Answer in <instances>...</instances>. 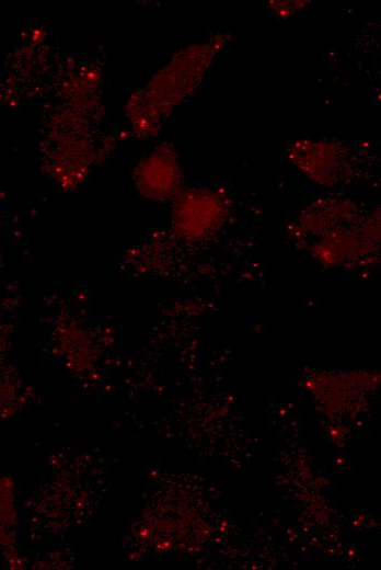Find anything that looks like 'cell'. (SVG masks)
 <instances>
[{"label": "cell", "mask_w": 381, "mask_h": 570, "mask_svg": "<svg viewBox=\"0 0 381 570\" xmlns=\"http://www.w3.org/2000/svg\"><path fill=\"white\" fill-rule=\"evenodd\" d=\"M290 232L325 266L354 267L379 249V214L362 216L350 201L319 198L308 205Z\"/></svg>", "instance_id": "obj_1"}, {"label": "cell", "mask_w": 381, "mask_h": 570, "mask_svg": "<svg viewBox=\"0 0 381 570\" xmlns=\"http://www.w3.org/2000/svg\"><path fill=\"white\" fill-rule=\"evenodd\" d=\"M180 206V231L193 240H201L219 231L229 213L227 197L211 191L187 196Z\"/></svg>", "instance_id": "obj_3"}, {"label": "cell", "mask_w": 381, "mask_h": 570, "mask_svg": "<svg viewBox=\"0 0 381 570\" xmlns=\"http://www.w3.org/2000/svg\"><path fill=\"white\" fill-rule=\"evenodd\" d=\"M292 2L290 1H274V2H270V7L273 8V11L275 14L279 15V16H282V15H290L292 14L296 9L298 7H301L300 1H295V4H291Z\"/></svg>", "instance_id": "obj_5"}, {"label": "cell", "mask_w": 381, "mask_h": 570, "mask_svg": "<svg viewBox=\"0 0 381 570\" xmlns=\"http://www.w3.org/2000/svg\"><path fill=\"white\" fill-rule=\"evenodd\" d=\"M292 164L311 181L334 186L347 181L354 162L346 146L330 140L301 139L288 146Z\"/></svg>", "instance_id": "obj_2"}, {"label": "cell", "mask_w": 381, "mask_h": 570, "mask_svg": "<svg viewBox=\"0 0 381 570\" xmlns=\"http://www.w3.org/2000/svg\"><path fill=\"white\" fill-rule=\"evenodd\" d=\"M145 190L155 198L169 197L177 184V171L174 162L162 157L153 159L143 170Z\"/></svg>", "instance_id": "obj_4"}]
</instances>
